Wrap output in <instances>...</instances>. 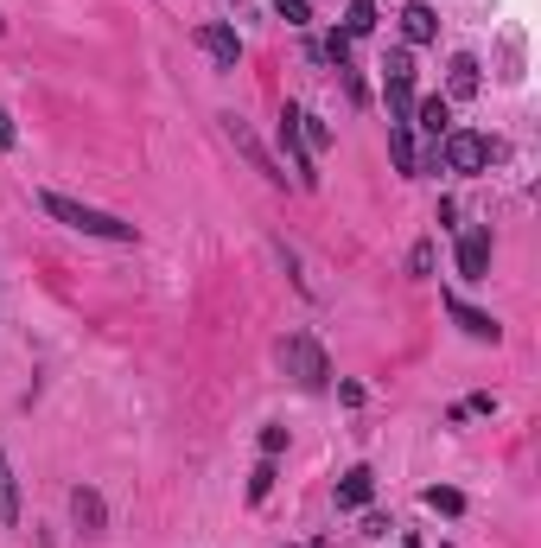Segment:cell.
Returning a JSON list of instances; mask_svg holds the SVG:
<instances>
[{"label":"cell","mask_w":541,"mask_h":548,"mask_svg":"<svg viewBox=\"0 0 541 548\" xmlns=\"http://www.w3.org/2000/svg\"><path fill=\"white\" fill-rule=\"evenodd\" d=\"M446 313L459 319L465 338H478V345H497V338H503V325H497L491 313H478V306H465V300H452V294H446Z\"/></svg>","instance_id":"8"},{"label":"cell","mask_w":541,"mask_h":548,"mask_svg":"<svg viewBox=\"0 0 541 548\" xmlns=\"http://www.w3.org/2000/svg\"><path fill=\"white\" fill-rule=\"evenodd\" d=\"M382 96H389V122H408V115H414V90H408V83H382Z\"/></svg>","instance_id":"16"},{"label":"cell","mask_w":541,"mask_h":548,"mask_svg":"<svg viewBox=\"0 0 541 548\" xmlns=\"http://www.w3.org/2000/svg\"><path fill=\"white\" fill-rule=\"evenodd\" d=\"M370 498H376V472L370 466H351L338 478V510H363Z\"/></svg>","instance_id":"9"},{"label":"cell","mask_w":541,"mask_h":548,"mask_svg":"<svg viewBox=\"0 0 541 548\" xmlns=\"http://www.w3.org/2000/svg\"><path fill=\"white\" fill-rule=\"evenodd\" d=\"M268 491H274V459H261V466L249 472V504H261Z\"/></svg>","instance_id":"19"},{"label":"cell","mask_w":541,"mask_h":548,"mask_svg":"<svg viewBox=\"0 0 541 548\" xmlns=\"http://www.w3.org/2000/svg\"><path fill=\"white\" fill-rule=\"evenodd\" d=\"M223 134H230V141H236V153H249V166H255V173L268 179V185H287V166H281V160H274L268 147L255 141V128L242 122V115H223Z\"/></svg>","instance_id":"2"},{"label":"cell","mask_w":541,"mask_h":548,"mask_svg":"<svg viewBox=\"0 0 541 548\" xmlns=\"http://www.w3.org/2000/svg\"><path fill=\"white\" fill-rule=\"evenodd\" d=\"M198 45L211 51L217 64H230V71H236V58H242V39H236V26H198Z\"/></svg>","instance_id":"10"},{"label":"cell","mask_w":541,"mask_h":548,"mask_svg":"<svg viewBox=\"0 0 541 548\" xmlns=\"http://www.w3.org/2000/svg\"><path fill=\"white\" fill-rule=\"evenodd\" d=\"M376 32V0H351L344 7V39H370Z\"/></svg>","instance_id":"15"},{"label":"cell","mask_w":541,"mask_h":548,"mask_svg":"<svg viewBox=\"0 0 541 548\" xmlns=\"http://www.w3.org/2000/svg\"><path fill=\"white\" fill-rule=\"evenodd\" d=\"M491 141H484V134H446L440 141V160H446V173H484V166H491Z\"/></svg>","instance_id":"4"},{"label":"cell","mask_w":541,"mask_h":548,"mask_svg":"<svg viewBox=\"0 0 541 548\" xmlns=\"http://www.w3.org/2000/svg\"><path fill=\"white\" fill-rule=\"evenodd\" d=\"M281 364H287L293 376H300L306 389H319V383H331V364H325V351L312 345V338H300V332H293V338H281Z\"/></svg>","instance_id":"3"},{"label":"cell","mask_w":541,"mask_h":548,"mask_svg":"<svg viewBox=\"0 0 541 548\" xmlns=\"http://www.w3.org/2000/svg\"><path fill=\"white\" fill-rule=\"evenodd\" d=\"M71 517H77L83 529H102V523H109V510H102V498H96L90 485H77V491H71Z\"/></svg>","instance_id":"13"},{"label":"cell","mask_w":541,"mask_h":548,"mask_svg":"<svg viewBox=\"0 0 541 548\" xmlns=\"http://www.w3.org/2000/svg\"><path fill=\"white\" fill-rule=\"evenodd\" d=\"M274 13H281L287 26H312V7H306V0H274Z\"/></svg>","instance_id":"20"},{"label":"cell","mask_w":541,"mask_h":548,"mask_svg":"<svg viewBox=\"0 0 541 548\" xmlns=\"http://www.w3.org/2000/svg\"><path fill=\"white\" fill-rule=\"evenodd\" d=\"M325 58L344 71V64H351V39H344V32H331V39H325Z\"/></svg>","instance_id":"21"},{"label":"cell","mask_w":541,"mask_h":548,"mask_svg":"<svg viewBox=\"0 0 541 548\" xmlns=\"http://www.w3.org/2000/svg\"><path fill=\"white\" fill-rule=\"evenodd\" d=\"M459 274L465 281H491V230H465L459 236Z\"/></svg>","instance_id":"5"},{"label":"cell","mask_w":541,"mask_h":548,"mask_svg":"<svg viewBox=\"0 0 541 548\" xmlns=\"http://www.w3.org/2000/svg\"><path fill=\"white\" fill-rule=\"evenodd\" d=\"M7 147H13V115L0 109V153H7Z\"/></svg>","instance_id":"23"},{"label":"cell","mask_w":541,"mask_h":548,"mask_svg":"<svg viewBox=\"0 0 541 548\" xmlns=\"http://www.w3.org/2000/svg\"><path fill=\"white\" fill-rule=\"evenodd\" d=\"M427 510H440V517H459V510H465V498H459L452 485H433V491H427Z\"/></svg>","instance_id":"18"},{"label":"cell","mask_w":541,"mask_h":548,"mask_svg":"<svg viewBox=\"0 0 541 548\" xmlns=\"http://www.w3.org/2000/svg\"><path fill=\"white\" fill-rule=\"evenodd\" d=\"M478 90H484V64L471 58V51H459V58L446 64V96L465 102V96H478Z\"/></svg>","instance_id":"6"},{"label":"cell","mask_w":541,"mask_h":548,"mask_svg":"<svg viewBox=\"0 0 541 548\" xmlns=\"http://www.w3.org/2000/svg\"><path fill=\"white\" fill-rule=\"evenodd\" d=\"M39 204H45V217H58V224H71L83 236H102V243H141V230H134L128 217H109V211H96V204H77L64 192H39Z\"/></svg>","instance_id":"1"},{"label":"cell","mask_w":541,"mask_h":548,"mask_svg":"<svg viewBox=\"0 0 541 548\" xmlns=\"http://www.w3.org/2000/svg\"><path fill=\"white\" fill-rule=\"evenodd\" d=\"M401 39H408V45H433V39H440V13H433L427 0H408V7H401Z\"/></svg>","instance_id":"7"},{"label":"cell","mask_w":541,"mask_h":548,"mask_svg":"<svg viewBox=\"0 0 541 548\" xmlns=\"http://www.w3.org/2000/svg\"><path fill=\"white\" fill-rule=\"evenodd\" d=\"M401 548H421V542H414V536H408V542H401Z\"/></svg>","instance_id":"24"},{"label":"cell","mask_w":541,"mask_h":548,"mask_svg":"<svg viewBox=\"0 0 541 548\" xmlns=\"http://www.w3.org/2000/svg\"><path fill=\"white\" fill-rule=\"evenodd\" d=\"M0 517H7V523H20V478H13L7 447H0Z\"/></svg>","instance_id":"14"},{"label":"cell","mask_w":541,"mask_h":548,"mask_svg":"<svg viewBox=\"0 0 541 548\" xmlns=\"http://www.w3.org/2000/svg\"><path fill=\"white\" fill-rule=\"evenodd\" d=\"M414 122H421V128L433 134V147H440L446 134H452V102H446V96H427V102H414Z\"/></svg>","instance_id":"11"},{"label":"cell","mask_w":541,"mask_h":548,"mask_svg":"<svg viewBox=\"0 0 541 548\" xmlns=\"http://www.w3.org/2000/svg\"><path fill=\"white\" fill-rule=\"evenodd\" d=\"M382 83H408L414 90V58L408 51H389V58H382Z\"/></svg>","instance_id":"17"},{"label":"cell","mask_w":541,"mask_h":548,"mask_svg":"<svg viewBox=\"0 0 541 548\" xmlns=\"http://www.w3.org/2000/svg\"><path fill=\"white\" fill-rule=\"evenodd\" d=\"M287 447V427H261V459H274Z\"/></svg>","instance_id":"22"},{"label":"cell","mask_w":541,"mask_h":548,"mask_svg":"<svg viewBox=\"0 0 541 548\" xmlns=\"http://www.w3.org/2000/svg\"><path fill=\"white\" fill-rule=\"evenodd\" d=\"M389 160H395V173H421V153H414V134H408V122H389Z\"/></svg>","instance_id":"12"}]
</instances>
